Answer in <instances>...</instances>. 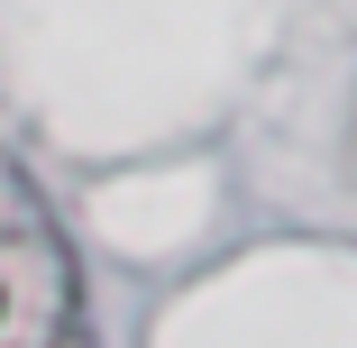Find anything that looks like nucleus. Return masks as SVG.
<instances>
[{
	"label": "nucleus",
	"instance_id": "obj_1",
	"mask_svg": "<svg viewBox=\"0 0 357 348\" xmlns=\"http://www.w3.org/2000/svg\"><path fill=\"white\" fill-rule=\"evenodd\" d=\"M83 339V275L46 192L0 147V348H74Z\"/></svg>",
	"mask_w": 357,
	"mask_h": 348
},
{
	"label": "nucleus",
	"instance_id": "obj_2",
	"mask_svg": "<svg viewBox=\"0 0 357 348\" xmlns=\"http://www.w3.org/2000/svg\"><path fill=\"white\" fill-rule=\"evenodd\" d=\"M348 174H357V110H348Z\"/></svg>",
	"mask_w": 357,
	"mask_h": 348
}]
</instances>
